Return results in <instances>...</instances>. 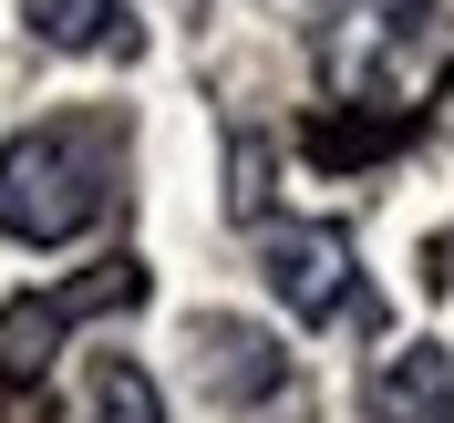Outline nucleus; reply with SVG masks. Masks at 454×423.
<instances>
[{
	"label": "nucleus",
	"instance_id": "423d86ee",
	"mask_svg": "<svg viewBox=\"0 0 454 423\" xmlns=\"http://www.w3.org/2000/svg\"><path fill=\"white\" fill-rule=\"evenodd\" d=\"M197 382L217 403H269L289 382V351L269 331H248V320H197Z\"/></svg>",
	"mask_w": 454,
	"mask_h": 423
},
{
	"label": "nucleus",
	"instance_id": "20e7f679",
	"mask_svg": "<svg viewBox=\"0 0 454 423\" xmlns=\"http://www.w3.org/2000/svg\"><path fill=\"white\" fill-rule=\"evenodd\" d=\"M135 300H145V269H135V258H114L104 279H73V289H52V300H11V310H0V403L31 393V382L52 372L62 331H73L83 310H135Z\"/></svg>",
	"mask_w": 454,
	"mask_h": 423
},
{
	"label": "nucleus",
	"instance_id": "f03ea898",
	"mask_svg": "<svg viewBox=\"0 0 454 423\" xmlns=\"http://www.w3.org/2000/svg\"><path fill=\"white\" fill-rule=\"evenodd\" d=\"M104 207H114V124L62 114V124H31V135L0 145V238L62 248Z\"/></svg>",
	"mask_w": 454,
	"mask_h": 423
},
{
	"label": "nucleus",
	"instance_id": "0eeeda50",
	"mask_svg": "<svg viewBox=\"0 0 454 423\" xmlns=\"http://www.w3.org/2000/svg\"><path fill=\"white\" fill-rule=\"evenodd\" d=\"M21 21L52 42V52H124L135 21H124V0H21Z\"/></svg>",
	"mask_w": 454,
	"mask_h": 423
},
{
	"label": "nucleus",
	"instance_id": "39448f33",
	"mask_svg": "<svg viewBox=\"0 0 454 423\" xmlns=\"http://www.w3.org/2000/svg\"><path fill=\"white\" fill-rule=\"evenodd\" d=\"M362 423H454V351L444 341H403L362 382Z\"/></svg>",
	"mask_w": 454,
	"mask_h": 423
},
{
	"label": "nucleus",
	"instance_id": "7ed1b4c3",
	"mask_svg": "<svg viewBox=\"0 0 454 423\" xmlns=\"http://www.w3.org/2000/svg\"><path fill=\"white\" fill-rule=\"evenodd\" d=\"M258 258H269V289L289 300V320H372V300H362V258H351V227H331V217H289V227H269L258 238Z\"/></svg>",
	"mask_w": 454,
	"mask_h": 423
},
{
	"label": "nucleus",
	"instance_id": "6e6552de",
	"mask_svg": "<svg viewBox=\"0 0 454 423\" xmlns=\"http://www.w3.org/2000/svg\"><path fill=\"white\" fill-rule=\"evenodd\" d=\"M83 423H166V403H155V382H145V362L104 351L93 382H83Z\"/></svg>",
	"mask_w": 454,
	"mask_h": 423
},
{
	"label": "nucleus",
	"instance_id": "f257e3e1",
	"mask_svg": "<svg viewBox=\"0 0 454 423\" xmlns=\"http://www.w3.org/2000/svg\"><path fill=\"white\" fill-rule=\"evenodd\" d=\"M310 62L351 124L372 114L382 135H403L454 73V21L444 0H310Z\"/></svg>",
	"mask_w": 454,
	"mask_h": 423
}]
</instances>
